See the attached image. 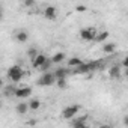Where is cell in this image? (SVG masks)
<instances>
[{"label":"cell","instance_id":"6da1fadb","mask_svg":"<svg viewBox=\"0 0 128 128\" xmlns=\"http://www.w3.org/2000/svg\"><path fill=\"white\" fill-rule=\"evenodd\" d=\"M6 76H8V78L15 84V83H20V82L23 80V77H24V70H23L21 65H18V63H17V65H12V66L8 68Z\"/></svg>","mask_w":128,"mask_h":128},{"label":"cell","instance_id":"7a4b0ae2","mask_svg":"<svg viewBox=\"0 0 128 128\" xmlns=\"http://www.w3.org/2000/svg\"><path fill=\"white\" fill-rule=\"evenodd\" d=\"M80 110H82V106H80V104L68 106V107L63 108V112H62V118L65 119V120H71V119H74V118L78 114Z\"/></svg>","mask_w":128,"mask_h":128},{"label":"cell","instance_id":"3957f363","mask_svg":"<svg viewBox=\"0 0 128 128\" xmlns=\"http://www.w3.org/2000/svg\"><path fill=\"white\" fill-rule=\"evenodd\" d=\"M96 29L95 27H83V29H80V39H83V41H86V42H90V41H94L95 39V36H96Z\"/></svg>","mask_w":128,"mask_h":128},{"label":"cell","instance_id":"277c9868","mask_svg":"<svg viewBox=\"0 0 128 128\" xmlns=\"http://www.w3.org/2000/svg\"><path fill=\"white\" fill-rule=\"evenodd\" d=\"M54 82H56V78H54L53 72H44V74L38 78L36 84L41 86V88H48V86H53Z\"/></svg>","mask_w":128,"mask_h":128},{"label":"cell","instance_id":"5b68a950","mask_svg":"<svg viewBox=\"0 0 128 128\" xmlns=\"http://www.w3.org/2000/svg\"><path fill=\"white\" fill-rule=\"evenodd\" d=\"M42 14H44V18H45V20H48V21H54V20L57 18V8L53 6V5H47V6L44 8Z\"/></svg>","mask_w":128,"mask_h":128},{"label":"cell","instance_id":"8992f818","mask_svg":"<svg viewBox=\"0 0 128 128\" xmlns=\"http://www.w3.org/2000/svg\"><path fill=\"white\" fill-rule=\"evenodd\" d=\"M30 95H32V88H29V86L17 88V89H15V92H14V96H15V98H20V100L29 98Z\"/></svg>","mask_w":128,"mask_h":128},{"label":"cell","instance_id":"52a82bcc","mask_svg":"<svg viewBox=\"0 0 128 128\" xmlns=\"http://www.w3.org/2000/svg\"><path fill=\"white\" fill-rule=\"evenodd\" d=\"M89 116L88 114H82V116H76L74 119H71V128H83L88 124Z\"/></svg>","mask_w":128,"mask_h":128},{"label":"cell","instance_id":"ba28073f","mask_svg":"<svg viewBox=\"0 0 128 128\" xmlns=\"http://www.w3.org/2000/svg\"><path fill=\"white\" fill-rule=\"evenodd\" d=\"M45 60H47V56L42 54V53H38V56L32 60V68H33V70H39Z\"/></svg>","mask_w":128,"mask_h":128},{"label":"cell","instance_id":"9c48e42d","mask_svg":"<svg viewBox=\"0 0 128 128\" xmlns=\"http://www.w3.org/2000/svg\"><path fill=\"white\" fill-rule=\"evenodd\" d=\"M53 76H54L56 80H57V78H66V77L70 76V68L59 66V68H56V70L53 71Z\"/></svg>","mask_w":128,"mask_h":128},{"label":"cell","instance_id":"30bf717a","mask_svg":"<svg viewBox=\"0 0 128 128\" xmlns=\"http://www.w3.org/2000/svg\"><path fill=\"white\" fill-rule=\"evenodd\" d=\"M116 44L114 42H104L102 44V47H101V51L104 53V54H113L114 51H116Z\"/></svg>","mask_w":128,"mask_h":128},{"label":"cell","instance_id":"8fae6325","mask_svg":"<svg viewBox=\"0 0 128 128\" xmlns=\"http://www.w3.org/2000/svg\"><path fill=\"white\" fill-rule=\"evenodd\" d=\"M50 60L53 62V65H56V63H60V62H63V60H66V54L63 53V51H57V53H54V54L50 57Z\"/></svg>","mask_w":128,"mask_h":128},{"label":"cell","instance_id":"7c38bea8","mask_svg":"<svg viewBox=\"0 0 128 128\" xmlns=\"http://www.w3.org/2000/svg\"><path fill=\"white\" fill-rule=\"evenodd\" d=\"M15 41L20 42V44H26V42L29 41V33H27L26 30H18V32L15 33Z\"/></svg>","mask_w":128,"mask_h":128},{"label":"cell","instance_id":"4fadbf2b","mask_svg":"<svg viewBox=\"0 0 128 128\" xmlns=\"http://www.w3.org/2000/svg\"><path fill=\"white\" fill-rule=\"evenodd\" d=\"M66 63H68V66L66 68H77V66H80L82 63H83V60L80 59V57H77V56H74V57H70L68 60H66Z\"/></svg>","mask_w":128,"mask_h":128},{"label":"cell","instance_id":"5bb4252c","mask_svg":"<svg viewBox=\"0 0 128 128\" xmlns=\"http://www.w3.org/2000/svg\"><path fill=\"white\" fill-rule=\"evenodd\" d=\"M108 36H110V32H108V30H102V32H100V33H96V36H95L94 41L98 42V44H104Z\"/></svg>","mask_w":128,"mask_h":128},{"label":"cell","instance_id":"9a60e30c","mask_svg":"<svg viewBox=\"0 0 128 128\" xmlns=\"http://www.w3.org/2000/svg\"><path fill=\"white\" fill-rule=\"evenodd\" d=\"M120 74H122V72H120V66H119V65L110 66V70H108V77H110V78H113V80H114V78H119Z\"/></svg>","mask_w":128,"mask_h":128},{"label":"cell","instance_id":"2e32d148","mask_svg":"<svg viewBox=\"0 0 128 128\" xmlns=\"http://www.w3.org/2000/svg\"><path fill=\"white\" fill-rule=\"evenodd\" d=\"M27 106H29V110H32V112H36V110H39V108H41L42 102H41L39 100H36V98H32V100L27 102Z\"/></svg>","mask_w":128,"mask_h":128},{"label":"cell","instance_id":"e0dca14e","mask_svg":"<svg viewBox=\"0 0 128 128\" xmlns=\"http://www.w3.org/2000/svg\"><path fill=\"white\" fill-rule=\"evenodd\" d=\"M15 112H17L20 116L26 114V113L29 112V106H27V102H18V104L15 106Z\"/></svg>","mask_w":128,"mask_h":128},{"label":"cell","instance_id":"ac0fdd59","mask_svg":"<svg viewBox=\"0 0 128 128\" xmlns=\"http://www.w3.org/2000/svg\"><path fill=\"white\" fill-rule=\"evenodd\" d=\"M51 66H53V62L50 60V57H47V60L42 63V66L39 68V71L44 74V72H50V70H51Z\"/></svg>","mask_w":128,"mask_h":128},{"label":"cell","instance_id":"d6986e66","mask_svg":"<svg viewBox=\"0 0 128 128\" xmlns=\"http://www.w3.org/2000/svg\"><path fill=\"white\" fill-rule=\"evenodd\" d=\"M54 84H56L59 89H66V88H68V80H66V78H57V80L54 82Z\"/></svg>","mask_w":128,"mask_h":128},{"label":"cell","instance_id":"ffe728a7","mask_svg":"<svg viewBox=\"0 0 128 128\" xmlns=\"http://www.w3.org/2000/svg\"><path fill=\"white\" fill-rule=\"evenodd\" d=\"M15 84H9V86H6L5 89H3V94L6 95V96H14V92H15Z\"/></svg>","mask_w":128,"mask_h":128},{"label":"cell","instance_id":"44dd1931","mask_svg":"<svg viewBox=\"0 0 128 128\" xmlns=\"http://www.w3.org/2000/svg\"><path fill=\"white\" fill-rule=\"evenodd\" d=\"M27 56H29L30 60H33V59L38 56V48H29V50H27Z\"/></svg>","mask_w":128,"mask_h":128},{"label":"cell","instance_id":"7402d4cb","mask_svg":"<svg viewBox=\"0 0 128 128\" xmlns=\"http://www.w3.org/2000/svg\"><path fill=\"white\" fill-rule=\"evenodd\" d=\"M76 11H77V12H86V11H88V6H84V5H77V6H76Z\"/></svg>","mask_w":128,"mask_h":128},{"label":"cell","instance_id":"603a6c76","mask_svg":"<svg viewBox=\"0 0 128 128\" xmlns=\"http://www.w3.org/2000/svg\"><path fill=\"white\" fill-rule=\"evenodd\" d=\"M23 5H24V6H27V8H33V6H35V2H33V0H26Z\"/></svg>","mask_w":128,"mask_h":128},{"label":"cell","instance_id":"cb8c5ba5","mask_svg":"<svg viewBox=\"0 0 128 128\" xmlns=\"http://www.w3.org/2000/svg\"><path fill=\"white\" fill-rule=\"evenodd\" d=\"M120 65H122V66H124L125 70L128 68V57H124V59H122V62H120Z\"/></svg>","mask_w":128,"mask_h":128},{"label":"cell","instance_id":"d4e9b609","mask_svg":"<svg viewBox=\"0 0 128 128\" xmlns=\"http://www.w3.org/2000/svg\"><path fill=\"white\" fill-rule=\"evenodd\" d=\"M27 125H29V126H35V125H36V119H30V120H27Z\"/></svg>","mask_w":128,"mask_h":128},{"label":"cell","instance_id":"484cf974","mask_svg":"<svg viewBox=\"0 0 128 128\" xmlns=\"http://www.w3.org/2000/svg\"><path fill=\"white\" fill-rule=\"evenodd\" d=\"M2 18H3V5L0 3V20H2Z\"/></svg>","mask_w":128,"mask_h":128},{"label":"cell","instance_id":"4316f807","mask_svg":"<svg viewBox=\"0 0 128 128\" xmlns=\"http://www.w3.org/2000/svg\"><path fill=\"white\" fill-rule=\"evenodd\" d=\"M122 124H124V125H128V116H124V119H122Z\"/></svg>","mask_w":128,"mask_h":128},{"label":"cell","instance_id":"83f0119b","mask_svg":"<svg viewBox=\"0 0 128 128\" xmlns=\"http://www.w3.org/2000/svg\"><path fill=\"white\" fill-rule=\"evenodd\" d=\"M98 128H112V125H108V124H104V125H101V126H98Z\"/></svg>","mask_w":128,"mask_h":128},{"label":"cell","instance_id":"f1b7e54d","mask_svg":"<svg viewBox=\"0 0 128 128\" xmlns=\"http://www.w3.org/2000/svg\"><path fill=\"white\" fill-rule=\"evenodd\" d=\"M3 84H5V82H3V78H2V77H0V89L3 88Z\"/></svg>","mask_w":128,"mask_h":128},{"label":"cell","instance_id":"f546056e","mask_svg":"<svg viewBox=\"0 0 128 128\" xmlns=\"http://www.w3.org/2000/svg\"><path fill=\"white\" fill-rule=\"evenodd\" d=\"M83 128H90V126H89V125H88V124H86V125H84V126H83Z\"/></svg>","mask_w":128,"mask_h":128},{"label":"cell","instance_id":"4dcf8cb0","mask_svg":"<svg viewBox=\"0 0 128 128\" xmlns=\"http://www.w3.org/2000/svg\"><path fill=\"white\" fill-rule=\"evenodd\" d=\"M2 106H3V102H2V100H0V108H2Z\"/></svg>","mask_w":128,"mask_h":128}]
</instances>
